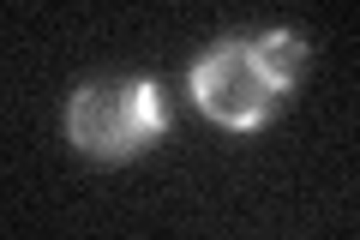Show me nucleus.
I'll return each instance as SVG.
<instances>
[{
    "label": "nucleus",
    "mask_w": 360,
    "mask_h": 240,
    "mask_svg": "<svg viewBox=\"0 0 360 240\" xmlns=\"http://www.w3.org/2000/svg\"><path fill=\"white\" fill-rule=\"evenodd\" d=\"M162 127H168V108L150 78H90L66 102V139L103 163L150 151Z\"/></svg>",
    "instance_id": "nucleus-2"
},
{
    "label": "nucleus",
    "mask_w": 360,
    "mask_h": 240,
    "mask_svg": "<svg viewBox=\"0 0 360 240\" xmlns=\"http://www.w3.org/2000/svg\"><path fill=\"white\" fill-rule=\"evenodd\" d=\"M300 78V37L288 30H258V37H229L193 66V96L217 127L252 132L264 127L276 102Z\"/></svg>",
    "instance_id": "nucleus-1"
}]
</instances>
